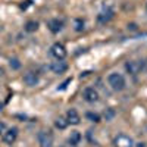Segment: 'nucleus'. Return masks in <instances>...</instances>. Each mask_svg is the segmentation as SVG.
Masks as SVG:
<instances>
[{"mask_svg":"<svg viewBox=\"0 0 147 147\" xmlns=\"http://www.w3.org/2000/svg\"><path fill=\"white\" fill-rule=\"evenodd\" d=\"M107 82H109L110 87H112V90H115V91H122L125 88V78L122 77L121 74H116V72L110 74L109 78H107Z\"/></svg>","mask_w":147,"mask_h":147,"instance_id":"obj_1","label":"nucleus"},{"mask_svg":"<svg viewBox=\"0 0 147 147\" xmlns=\"http://www.w3.org/2000/svg\"><path fill=\"white\" fill-rule=\"evenodd\" d=\"M38 143L41 147H52L53 146V134L50 131H40L38 132Z\"/></svg>","mask_w":147,"mask_h":147,"instance_id":"obj_2","label":"nucleus"},{"mask_svg":"<svg viewBox=\"0 0 147 147\" xmlns=\"http://www.w3.org/2000/svg\"><path fill=\"white\" fill-rule=\"evenodd\" d=\"M113 144H115V147H134L132 138L128 137V136H124V134H119V136L115 138Z\"/></svg>","mask_w":147,"mask_h":147,"instance_id":"obj_3","label":"nucleus"},{"mask_svg":"<svg viewBox=\"0 0 147 147\" xmlns=\"http://www.w3.org/2000/svg\"><path fill=\"white\" fill-rule=\"evenodd\" d=\"M50 53L56 57V59H63L66 56V49L63 44H60V43H55L50 49Z\"/></svg>","mask_w":147,"mask_h":147,"instance_id":"obj_4","label":"nucleus"},{"mask_svg":"<svg viewBox=\"0 0 147 147\" xmlns=\"http://www.w3.org/2000/svg\"><path fill=\"white\" fill-rule=\"evenodd\" d=\"M125 69L131 74V75H137V74L143 69V62H140V60H131V62H127Z\"/></svg>","mask_w":147,"mask_h":147,"instance_id":"obj_5","label":"nucleus"},{"mask_svg":"<svg viewBox=\"0 0 147 147\" xmlns=\"http://www.w3.org/2000/svg\"><path fill=\"white\" fill-rule=\"evenodd\" d=\"M16 137H18V128L6 129V131L3 132V136H2V138H3V141H5L6 144H13L15 140H16Z\"/></svg>","mask_w":147,"mask_h":147,"instance_id":"obj_6","label":"nucleus"},{"mask_svg":"<svg viewBox=\"0 0 147 147\" xmlns=\"http://www.w3.org/2000/svg\"><path fill=\"white\" fill-rule=\"evenodd\" d=\"M50 69L55 74H63L68 69V65H66V62H63V59H57L56 62H53L50 65Z\"/></svg>","mask_w":147,"mask_h":147,"instance_id":"obj_7","label":"nucleus"},{"mask_svg":"<svg viewBox=\"0 0 147 147\" xmlns=\"http://www.w3.org/2000/svg\"><path fill=\"white\" fill-rule=\"evenodd\" d=\"M66 121H68V124H71V125H78L81 118H80V115H78V112L75 109H69L68 113H66Z\"/></svg>","mask_w":147,"mask_h":147,"instance_id":"obj_8","label":"nucleus"},{"mask_svg":"<svg viewBox=\"0 0 147 147\" xmlns=\"http://www.w3.org/2000/svg\"><path fill=\"white\" fill-rule=\"evenodd\" d=\"M84 99L87 100L88 103H94V102H97L99 100V93H97L94 88H85L84 90Z\"/></svg>","mask_w":147,"mask_h":147,"instance_id":"obj_9","label":"nucleus"},{"mask_svg":"<svg viewBox=\"0 0 147 147\" xmlns=\"http://www.w3.org/2000/svg\"><path fill=\"white\" fill-rule=\"evenodd\" d=\"M24 82H25L28 87H34V85L38 84V75L35 72H27L24 75Z\"/></svg>","mask_w":147,"mask_h":147,"instance_id":"obj_10","label":"nucleus"},{"mask_svg":"<svg viewBox=\"0 0 147 147\" xmlns=\"http://www.w3.org/2000/svg\"><path fill=\"white\" fill-rule=\"evenodd\" d=\"M80 141H81V134L78 132V131H72L71 132V136H69V138H68V143L71 144V146H78L80 144Z\"/></svg>","mask_w":147,"mask_h":147,"instance_id":"obj_11","label":"nucleus"},{"mask_svg":"<svg viewBox=\"0 0 147 147\" xmlns=\"http://www.w3.org/2000/svg\"><path fill=\"white\" fill-rule=\"evenodd\" d=\"M62 27H63V24L59 19H52L50 22H49V28H50L52 32H59L60 30H62Z\"/></svg>","mask_w":147,"mask_h":147,"instance_id":"obj_12","label":"nucleus"},{"mask_svg":"<svg viewBox=\"0 0 147 147\" xmlns=\"http://www.w3.org/2000/svg\"><path fill=\"white\" fill-rule=\"evenodd\" d=\"M38 30V22H35V21H28L27 22V25H25V31L28 32H34Z\"/></svg>","mask_w":147,"mask_h":147,"instance_id":"obj_13","label":"nucleus"},{"mask_svg":"<svg viewBox=\"0 0 147 147\" xmlns=\"http://www.w3.org/2000/svg\"><path fill=\"white\" fill-rule=\"evenodd\" d=\"M55 127L59 128V129H65V128L68 127V121H66L65 118H57L56 122H55Z\"/></svg>","mask_w":147,"mask_h":147,"instance_id":"obj_14","label":"nucleus"},{"mask_svg":"<svg viewBox=\"0 0 147 147\" xmlns=\"http://www.w3.org/2000/svg\"><path fill=\"white\" fill-rule=\"evenodd\" d=\"M87 118H88L91 122H100V116L97 115V113H91V112H88V113H87Z\"/></svg>","mask_w":147,"mask_h":147,"instance_id":"obj_15","label":"nucleus"},{"mask_svg":"<svg viewBox=\"0 0 147 147\" xmlns=\"http://www.w3.org/2000/svg\"><path fill=\"white\" fill-rule=\"evenodd\" d=\"M75 25H77V27H75L77 31H82V30H84V21L77 19V21H75Z\"/></svg>","mask_w":147,"mask_h":147,"instance_id":"obj_16","label":"nucleus"},{"mask_svg":"<svg viewBox=\"0 0 147 147\" xmlns=\"http://www.w3.org/2000/svg\"><path fill=\"white\" fill-rule=\"evenodd\" d=\"M10 66L13 68V69H18L21 66V63L18 62V59H10Z\"/></svg>","mask_w":147,"mask_h":147,"instance_id":"obj_17","label":"nucleus"},{"mask_svg":"<svg viewBox=\"0 0 147 147\" xmlns=\"http://www.w3.org/2000/svg\"><path fill=\"white\" fill-rule=\"evenodd\" d=\"M5 131H6V124H5V122H0V134L3 136Z\"/></svg>","mask_w":147,"mask_h":147,"instance_id":"obj_18","label":"nucleus"},{"mask_svg":"<svg viewBox=\"0 0 147 147\" xmlns=\"http://www.w3.org/2000/svg\"><path fill=\"white\" fill-rule=\"evenodd\" d=\"M69 82H71V78H69V80H66V81H65V82L62 84V87H59L57 90H65V88H66V85H68Z\"/></svg>","mask_w":147,"mask_h":147,"instance_id":"obj_19","label":"nucleus"},{"mask_svg":"<svg viewBox=\"0 0 147 147\" xmlns=\"http://www.w3.org/2000/svg\"><path fill=\"white\" fill-rule=\"evenodd\" d=\"M138 147H144V143H140V144H138Z\"/></svg>","mask_w":147,"mask_h":147,"instance_id":"obj_20","label":"nucleus"},{"mask_svg":"<svg viewBox=\"0 0 147 147\" xmlns=\"http://www.w3.org/2000/svg\"><path fill=\"white\" fill-rule=\"evenodd\" d=\"M0 112H2V103H0Z\"/></svg>","mask_w":147,"mask_h":147,"instance_id":"obj_21","label":"nucleus"},{"mask_svg":"<svg viewBox=\"0 0 147 147\" xmlns=\"http://www.w3.org/2000/svg\"><path fill=\"white\" fill-rule=\"evenodd\" d=\"M0 74H2V71H0Z\"/></svg>","mask_w":147,"mask_h":147,"instance_id":"obj_22","label":"nucleus"}]
</instances>
